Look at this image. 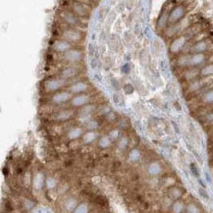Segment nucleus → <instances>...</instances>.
<instances>
[{
    "instance_id": "obj_31",
    "label": "nucleus",
    "mask_w": 213,
    "mask_h": 213,
    "mask_svg": "<svg viewBox=\"0 0 213 213\" xmlns=\"http://www.w3.org/2000/svg\"><path fill=\"white\" fill-rule=\"evenodd\" d=\"M128 146V139L127 138H122L121 139H120V142L118 143V146L120 149H125V148L127 147Z\"/></svg>"
},
{
    "instance_id": "obj_22",
    "label": "nucleus",
    "mask_w": 213,
    "mask_h": 213,
    "mask_svg": "<svg viewBox=\"0 0 213 213\" xmlns=\"http://www.w3.org/2000/svg\"><path fill=\"white\" fill-rule=\"evenodd\" d=\"M56 185H57V181H56L54 178H52V177H48L45 181V186L48 190H52V188H54L56 187Z\"/></svg>"
},
{
    "instance_id": "obj_15",
    "label": "nucleus",
    "mask_w": 213,
    "mask_h": 213,
    "mask_svg": "<svg viewBox=\"0 0 213 213\" xmlns=\"http://www.w3.org/2000/svg\"><path fill=\"white\" fill-rule=\"evenodd\" d=\"M73 9L75 11V13L79 15V16H85L87 15V10H86V8L84 7L81 3H74V5H73Z\"/></svg>"
},
{
    "instance_id": "obj_36",
    "label": "nucleus",
    "mask_w": 213,
    "mask_h": 213,
    "mask_svg": "<svg viewBox=\"0 0 213 213\" xmlns=\"http://www.w3.org/2000/svg\"><path fill=\"white\" fill-rule=\"evenodd\" d=\"M25 204H26V207L28 208V209H31V208L34 205V202H31V200H26Z\"/></svg>"
},
{
    "instance_id": "obj_29",
    "label": "nucleus",
    "mask_w": 213,
    "mask_h": 213,
    "mask_svg": "<svg viewBox=\"0 0 213 213\" xmlns=\"http://www.w3.org/2000/svg\"><path fill=\"white\" fill-rule=\"evenodd\" d=\"M64 19H65L66 23H68V24H69V25H75L76 22H77V20H76V18L74 17L73 15H71V14L66 15L65 17H64Z\"/></svg>"
},
{
    "instance_id": "obj_2",
    "label": "nucleus",
    "mask_w": 213,
    "mask_h": 213,
    "mask_svg": "<svg viewBox=\"0 0 213 213\" xmlns=\"http://www.w3.org/2000/svg\"><path fill=\"white\" fill-rule=\"evenodd\" d=\"M63 37L68 41H78L82 38V34L78 31L70 29V30H66L65 31H64Z\"/></svg>"
},
{
    "instance_id": "obj_35",
    "label": "nucleus",
    "mask_w": 213,
    "mask_h": 213,
    "mask_svg": "<svg viewBox=\"0 0 213 213\" xmlns=\"http://www.w3.org/2000/svg\"><path fill=\"white\" fill-rule=\"evenodd\" d=\"M118 134H119V133H118L117 130H113L110 133V136H110V138H112V139H116L118 136Z\"/></svg>"
},
{
    "instance_id": "obj_5",
    "label": "nucleus",
    "mask_w": 213,
    "mask_h": 213,
    "mask_svg": "<svg viewBox=\"0 0 213 213\" xmlns=\"http://www.w3.org/2000/svg\"><path fill=\"white\" fill-rule=\"evenodd\" d=\"M71 48L68 41H57L53 44V49L57 52H66Z\"/></svg>"
},
{
    "instance_id": "obj_25",
    "label": "nucleus",
    "mask_w": 213,
    "mask_h": 213,
    "mask_svg": "<svg viewBox=\"0 0 213 213\" xmlns=\"http://www.w3.org/2000/svg\"><path fill=\"white\" fill-rule=\"evenodd\" d=\"M202 76H210L213 75V64L207 65L202 70Z\"/></svg>"
},
{
    "instance_id": "obj_17",
    "label": "nucleus",
    "mask_w": 213,
    "mask_h": 213,
    "mask_svg": "<svg viewBox=\"0 0 213 213\" xmlns=\"http://www.w3.org/2000/svg\"><path fill=\"white\" fill-rule=\"evenodd\" d=\"M206 48H207V45H206L205 41H199L192 46V50L195 52V53H200V52L206 50Z\"/></svg>"
},
{
    "instance_id": "obj_34",
    "label": "nucleus",
    "mask_w": 213,
    "mask_h": 213,
    "mask_svg": "<svg viewBox=\"0 0 213 213\" xmlns=\"http://www.w3.org/2000/svg\"><path fill=\"white\" fill-rule=\"evenodd\" d=\"M181 191L178 190V188H173V190L171 191V195L173 196L174 198H178L181 196Z\"/></svg>"
},
{
    "instance_id": "obj_33",
    "label": "nucleus",
    "mask_w": 213,
    "mask_h": 213,
    "mask_svg": "<svg viewBox=\"0 0 213 213\" xmlns=\"http://www.w3.org/2000/svg\"><path fill=\"white\" fill-rule=\"evenodd\" d=\"M204 100H205L206 102H213V90L211 91H208L207 93L204 95Z\"/></svg>"
},
{
    "instance_id": "obj_11",
    "label": "nucleus",
    "mask_w": 213,
    "mask_h": 213,
    "mask_svg": "<svg viewBox=\"0 0 213 213\" xmlns=\"http://www.w3.org/2000/svg\"><path fill=\"white\" fill-rule=\"evenodd\" d=\"M87 88V86L86 84L84 83H78V84H75L71 87H70V90L72 93H81V92L85 91Z\"/></svg>"
},
{
    "instance_id": "obj_18",
    "label": "nucleus",
    "mask_w": 213,
    "mask_h": 213,
    "mask_svg": "<svg viewBox=\"0 0 213 213\" xmlns=\"http://www.w3.org/2000/svg\"><path fill=\"white\" fill-rule=\"evenodd\" d=\"M96 139V135L93 132H87V134L84 135L83 136V140L85 143H90Z\"/></svg>"
},
{
    "instance_id": "obj_8",
    "label": "nucleus",
    "mask_w": 213,
    "mask_h": 213,
    "mask_svg": "<svg viewBox=\"0 0 213 213\" xmlns=\"http://www.w3.org/2000/svg\"><path fill=\"white\" fill-rule=\"evenodd\" d=\"M44 184V175L42 173H37L33 181L34 188L35 190H41Z\"/></svg>"
},
{
    "instance_id": "obj_28",
    "label": "nucleus",
    "mask_w": 213,
    "mask_h": 213,
    "mask_svg": "<svg viewBox=\"0 0 213 213\" xmlns=\"http://www.w3.org/2000/svg\"><path fill=\"white\" fill-rule=\"evenodd\" d=\"M179 65L180 66H187V65H190V57L188 56H183L179 59Z\"/></svg>"
},
{
    "instance_id": "obj_16",
    "label": "nucleus",
    "mask_w": 213,
    "mask_h": 213,
    "mask_svg": "<svg viewBox=\"0 0 213 213\" xmlns=\"http://www.w3.org/2000/svg\"><path fill=\"white\" fill-rule=\"evenodd\" d=\"M82 133H83L82 129L74 128V129H72V130H70V132L68 133V138H69L70 139H78L81 136Z\"/></svg>"
},
{
    "instance_id": "obj_21",
    "label": "nucleus",
    "mask_w": 213,
    "mask_h": 213,
    "mask_svg": "<svg viewBox=\"0 0 213 213\" xmlns=\"http://www.w3.org/2000/svg\"><path fill=\"white\" fill-rule=\"evenodd\" d=\"M72 116V112L71 111H62L57 115V120H60V121H65V120H68L69 118H71Z\"/></svg>"
},
{
    "instance_id": "obj_19",
    "label": "nucleus",
    "mask_w": 213,
    "mask_h": 213,
    "mask_svg": "<svg viewBox=\"0 0 213 213\" xmlns=\"http://www.w3.org/2000/svg\"><path fill=\"white\" fill-rule=\"evenodd\" d=\"M167 22H169V16L164 13V14H162L161 16H160V18H159L158 22H157V26L160 28V29H162V28H164L166 26Z\"/></svg>"
},
{
    "instance_id": "obj_30",
    "label": "nucleus",
    "mask_w": 213,
    "mask_h": 213,
    "mask_svg": "<svg viewBox=\"0 0 213 213\" xmlns=\"http://www.w3.org/2000/svg\"><path fill=\"white\" fill-rule=\"evenodd\" d=\"M93 109H94L93 105H87V106H84V108L81 110V115H88Z\"/></svg>"
},
{
    "instance_id": "obj_12",
    "label": "nucleus",
    "mask_w": 213,
    "mask_h": 213,
    "mask_svg": "<svg viewBox=\"0 0 213 213\" xmlns=\"http://www.w3.org/2000/svg\"><path fill=\"white\" fill-rule=\"evenodd\" d=\"M78 74V71L76 68H66L65 70L62 71V77L64 79H70V78H73L75 77L76 75Z\"/></svg>"
},
{
    "instance_id": "obj_6",
    "label": "nucleus",
    "mask_w": 213,
    "mask_h": 213,
    "mask_svg": "<svg viewBox=\"0 0 213 213\" xmlns=\"http://www.w3.org/2000/svg\"><path fill=\"white\" fill-rule=\"evenodd\" d=\"M64 85V81L62 80H50L45 85V88L48 91H53L60 88Z\"/></svg>"
},
{
    "instance_id": "obj_7",
    "label": "nucleus",
    "mask_w": 213,
    "mask_h": 213,
    "mask_svg": "<svg viewBox=\"0 0 213 213\" xmlns=\"http://www.w3.org/2000/svg\"><path fill=\"white\" fill-rule=\"evenodd\" d=\"M70 97H71V94L69 92H59V93H56L53 97H52V101L55 103H62V102L67 101Z\"/></svg>"
},
{
    "instance_id": "obj_26",
    "label": "nucleus",
    "mask_w": 213,
    "mask_h": 213,
    "mask_svg": "<svg viewBox=\"0 0 213 213\" xmlns=\"http://www.w3.org/2000/svg\"><path fill=\"white\" fill-rule=\"evenodd\" d=\"M87 211H88L87 205L85 203L79 204V205L76 207V209H75V212H77V213H87Z\"/></svg>"
},
{
    "instance_id": "obj_13",
    "label": "nucleus",
    "mask_w": 213,
    "mask_h": 213,
    "mask_svg": "<svg viewBox=\"0 0 213 213\" xmlns=\"http://www.w3.org/2000/svg\"><path fill=\"white\" fill-rule=\"evenodd\" d=\"M161 172V167L157 163V162H153L151 163L149 166H148V173L152 176H156L158 175L159 173Z\"/></svg>"
},
{
    "instance_id": "obj_4",
    "label": "nucleus",
    "mask_w": 213,
    "mask_h": 213,
    "mask_svg": "<svg viewBox=\"0 0 213 213\" xmlns=\"http://www.w3.org/2000/svg\"><path fill=\"white\" fill-rule=\"evenodd\" d=\"M186 43V38L185 37H180L178 38H176L174 41L171 43L170 45V51L172 53H177L179 52L181 49L183 48V46Z\"/></svg>"
},
{
    "instance_id": "obj_20",
    "label": "nucleus",
    "mask_w": 213,
    "mask_h": 213,
    "mask_svg": "<svg viewBox=\"0 0 213 213\" xmlns=\"http://www.w3.org/2000/svg\"><path fill=\"white\" fill-rule=\"evenodd\" d=\"M110 136H102L101 139L99 140V143L98 146L102 148H106V147H109L110 144H111V140H110Z\"/></svg>"
},
{
    "instance_id": "obj_24",
    "label": "nucleus",
    "mask_w": 213,
    "mask_h": 213,
    "mask_svg": "<svg viewBox=\"0 0 213 213\" xmlns=\"http://www.w3.org/2000/svg\"><path fill=\"white\" fill-rule=\"evenodd\" d=\"M140 157V153L139 149H133L130 154H129V158H130L131 161H136V160H139Z\"/></svg>"
},
{
    "instance_id": "obj_23",
    "label": "nucleus",
    "mask_w": 213,
    "mask_h": 213,
    "mask_svg": "<svg viewBox=\"0 0 213 213\" xmlns=\"http://www.w3.org/2000/svg\"><path fill=\"white\" fill-rule=\"evenodd\" d=\"M184 204L183 202H174V204H173V206H172V210L173 212H176V213H180V212H182L184 210Z\"/></svg>"
},
{
    "instance_id": "obj_3",
    "label": "nucleus",
    "mask_w": 213,
    "mask_h": 213,
    "mask_svg": "<svg viewBox=\"0 0 213 213\" xmlns=\"http://www.w3.org/2000/svg\"><path fill=\"white\" fill-rule=\"evenodd\" d=\"M64 58H65L66 61L69 62H78L82 58V53L79 50L71 49L66 51V53L64 54Z\"/></svg>"
},
{
    "instance_id": "obj_10",
    "label": "nucleus",
    "mask_w": 213,
    "mask_h": 213,
    "mask_svg": "<svg viewBox=\"0 0 213 213\" xmlns=\"http://www.w3.org/2000/svg\"><path fill=\"white\" fill-rule=\"evenodd\" d=\"M90 98H88L87 95H79V96H76L75 98H73L72 100V104L74 106H82L84 104H86Z\"/></svg>"
},
{
    "instance_id": "obj_14",
    "label": "nucleus",
    "mask_w": 213,
    "mask_h": 213,
    "mask_svg": "<svg viewBox=\"0 0 213 213\" xmlns=\"http://www.w3.org/2000/svg\"><path fill=\"white\" fill-rule=\"evenodd\" d=\"M64 206H65V208L68 210V211H75L76 209V207H77V199H75V198H69V199H67L66 202H65V204H64Z\"/></svg>"
},
{
    "instance_id": "obj_32",
    "label": "nucleus",
    "mask_w": 213,
    "mask_h": 213,
    "mask_svg": "<svg viewBox=\"0 0 213 213\" xmlns=\"http://www.w3.org/2000/svg\"><path fill=\"white\" fill-rule=\"evenodd\" d=\"M97 127H98V123L96 121H90L87 125V130H95V129H97Z\"/></svg>"
},
{
    "instance_id": "obj_9",
    "label": "nucleus",
    "mask_w": 213,
    "mask_h": 213,
    "mask_svg": "<svg viewBox=\"0 0 213 213\" xmlns=\"http://www.w3.org/2000/svg\"><path fill=\"white\" fill-rule=\"evenodd\" d=\"M204 59H205V56L202 52L200 53H195L190 57V65H199V64H202L204 61Z\"/></svg>"
},
{
    "instance_id": "obj_37",
    "label": "nucleus",
    "mask_w": 213,
    "mask_h": 213,
    "mask_svg": "<svg viewBox=\"0 0 213 213\" xmlns=\"http://www.w3.org/2000/svg\"><path fill=\"white\" fill-rule=\"evenodd\" d=\"M93 1H95V0H93Z\"/></svg>"
},
{
    "instance_id": "obj_1",
    "label": "nucleus",
    "mask_w": 213,
    "mask_h": 213,
    "mask_svg": "<svg viewBox=\"0 0 213 213\" xmlns=\"http://www.w3.org/2000/svg\"><path fill=\"white\" fill-rule=\"evenodd\" d=\"M185 13H186V10H185V8L183 6L175 7L169 14V23L175 24L178 21H180V20L184 17Z\"/></svg>"
},
{
    "instance_id": "obj_27",
    "label": "nucleus",
    "mask_w": 213,
    "mask_h": 213,
    "mask_svg": "<svg viewBox=\"0 0 213 213\" xmlns=\"http://www.w3.org/2000/svg\"><path fill=\"white\" fill-rule=\"evenodd\" d=\"M186 210L188 213H198L199 212V209L198 208V206H196L195 204H194V203L188 204V205L186 207Z\"/></svg>"
}]
</instances>
